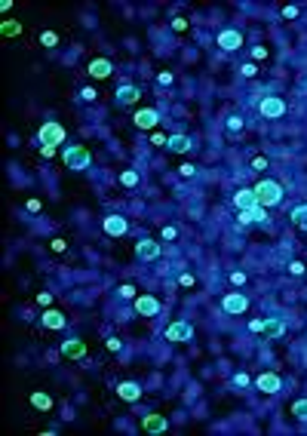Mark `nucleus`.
Segmentation results:
<instances>
[{
    "instance_id": "nucleus-21",
    "label": "nucleus",
    "mask_w": 307,
    "mask_h": 436,
    "mask_svg": "<svg viewBox=\"0 0 307 436\" xmlns=\"http://www.w3.org/2000/svg\"><path fill=\"white\" fill-rule=\"evenodd\" d=\"M117 396L123 399V403H139V399H142V384H135V381H120V384H117Z\"/></svg>"
},
{
    "instance_id": "nucleus-25",
    "label": "nucleus",
    "mask_w": 307,
    "mask_h": 436,
    "mask_svg": "<svg viewBox=\"0 0 307 436\" xmlns=\"http://www.w3.org/2000/svg\"><path fill=\"white\" fill-rule=\"evenodd\" d=\"M120 185H123V188H139V185H142V175H139L135 169H123V172H120Z\"/></svg>"
},
{
    "instance_id": "nucleus-30",
    "label": "nucleus",
    "mask_w": 307,
    "mask_h": 436,
    "mask_svg": "<svg viewBox=\"0 0 307 436\" xmlns=\"http://www.w3.org/2000/svg\"><path fill=\"white\" fill-rule=\"evenodd\" d=\"M160 237L166 240V243H175V240H178V227H172V224H166V227H163V231H160Z\"/></svg>"
},
{
    "instance_id": "nucleus-23",
    "label": "nucleus",
    "mask_w": 307,
    "mask_h": 436,
    "mask_svg": "<svg viewBox=\"0 0 307 436\" xmlns=\"http://www.w3.org/2000/svg\"><path fill=\"white\" fill-rule=\"evenodd\" d=\"M31 406L40 409V412H49L52 409V396L43 393V390H34V393H31Z\"/></svg>"
},
{
    "instance_id": "nucleus-45",
    "label": "nucleus",
    "mask_w": 307,
    "mask_h": 436,
    "mask_svg": "<svg viewBox=\"0 0 307 436\" xmlns=\"http://www.w3.org/2000/svg\"><path fill=\"white\" fill-rule=\"evenodd\" d=\"M49 246H52V252H65V249H68V243H65V240H62V237H55V240H49Z\"/></svg>"
},
{
    "instance_id": "nucleus-2",
    "label": "nucleus",
    "mask_w": 307,
    "mask_h": 436,
    "mask_svg": "<svg viewBox=\"0 0 307 436\" xmlns=\"http://www.w3.org/2000/svg\"><path fill=\"white\" fill-rule=\"evenodd\" d=\"M62 163L71 169V172H83L89 163H93V154H89L86 145H71L62 151Z\"/></svg>"
},
{
    "instance_id": "nucleus-24",
    "label": "nucleus",
    "mask_w": 307,
    "mask_h": 436,
    "mask_svg": "<svg viewBox=\"0 0 307 436\" xmlns=\"http://www.w3.org/2000/svg\"><path fill=\"white\" fill-rule=\"evenodd\" d=\"M289 218H292V224H295V227H301V231H307V203L295 206Z\"/></svg>"
},
{
    "instance_id": "nucleus-29",
    "label": "nucleus",
    "mask_w": 307,
    "mask_h": 436,
    "mask_svg": "<svg viewBox=\"0 0 307 436\" xmlns=\"http://www.w3.org/2000/svg\"><path fill=\"white\" fill-rule=\"evenodd\" d=\"M227 280H231V286H236V289H240V286H246V273L243 270H231V273H227Z\"/></svg>"
},
{
    "instance_id": "nucleus-20",
    "label": "nucleus",
    "mask_w": 307,
    "mask_h": 436,
    "mask_svg": "<svg viewBox=\"0 0 307 436\" xmlns=\"http://www.w3.org/2000/svg\"><path fill=\"white\" fill-rule=\"evenodd\" d=\"M234 206H236V212H243V209H255V206H258L255 191H252V188H240V191L234 194Z\"/></svg>"
},
{
    "instance_id": "nucleus-19",
    "label": "nucleus",
    "mask_w": 307,
    "mask_h": 436,
    "mask_svg": "<svg viewBox=\"0 0 307 436\" xmlns=\"http://www.w3.org/2000/svg\"><path fill=\"white\" fill-rule=\"evenodd\" d=\"M40 323L47 326V329H52V332H59V329L68 326V316H65L62 311H55V307H47V311H43V316H40Z\"/></svg>"
},
{
    "instance_id": "nucleus-15",
    "label": "nucleus",
    "mask_w": 307,
    "mask_h": 436,
    "mask_svg": "<svg viewBox=\"0 0 307 436\" xmlns=\"http://www.w3.org/2000/svg\"><path fill=\"white\" fill-rule=\"evenodd\" d=\"M86 74H89V77H95V80H105V77L114 74V65H111V59L98 55V59H93V62L86 65Z\"/></svg>"
},
{
    "instance_id": "nucleus-33",
    "label": "nucleus",
    "mask_w": 307,
    "mask_h": 436,
    "mask_svg": "<svg viewBox=\"0 0 307 436\" xmlns=\"http://www.w3.org/2000/svg\"><path fill=\"white\" fill-rule=\"evenodd\" d=\"M304 270H307V265H304V261H298V258H295V261H289V273H292V277H301Z\"/></svg>"
},
{
    "instance_id": "nucleus-44",
    "label": "nucleus",
    "mask_w": 307,
    "mask_h": 436,
    "mask_svg": "<svg viewBox=\"0 0 307 436\" xmlns=\"http://www.w3.org/2000/svg\"><path fill=\"white\" fill-rule=\"evenodd\" d=\"M298 16H301L298 6H283V19H298Z\"/></svg>"
},
{
    "instance_id": "nucleus-28",
    "label": "nucleus",
    "mask_w": 307,
    "mask_h": 436,
    "mask_svg": "<svg viewBox=\"0 0 307 436\" xmlns=\"http://www.w3.org/2000/svg\"><path fill=\"white\" fill-rule=\"evenodd\" d=\"M117 295L123 298V301H135V298H139V295H135V286H132V283H123L120 289H117Z\"/></svg>"
},
{
    "instance_id": "nucleus-31",
    "label": "nucleus",
    "mask_w": 307,
    "mask_h": 436,
    "mask_svg": "<svg viewBox=\"0 0 307 436\" xmlns=\"http://www.w3.org/2000/svg\"><path fill=\"white\" fill-rule=\"evenodd\" d=\"M172 83H175L172 71H160V74H157V86H172Z\"/></svg>"
},
{
    "instance_id": "nucleus-32",
    "label": "nucleus",
    "mask_w": 307,
    "mask_h": 436,
    "mask_svg": "<svg viewBox=\"0 0 307 436\" xmlns=\"http://www.w3.org/2000/svg\"><path fill=\"white\" fill-rule=\"evenodd\" d=\"M178 286H188V289H190V286H197V277H194V273H188V270H181L178 273Z\"/></svg>"
},
{
    "instance_id": "nucleus-4",
    "label": "nucleus",
    "mask_w": 307,
    "mask_h": 436,
    "mask_svg": "<svg viewBox=\"0 0 307 436\" xmlns=\"http://www.w3.org/2000/svg\"><path fill=\"white\" fill-rule=\"evenodd\" d=\"M249 332H261V335H267V338H283L286 323L277 319V316H270V319H252V323H249Z\"/></svg>"
},
{
    "instance_id": "nucleus-26",
    "label": "nucleus",
    "mask_w": 307,
    "mask_h": 436,
    "mask_svg": "<svg viewBox=\"0 0 307 436\" xmlns=\"http://www.w3.org/2000/svg\"><path fill=\"white\" fill-rule=\"evenodd\" d=\"M0 34H3V37H19L22 34V22H16V19L0 22Z\"/></svg>"
},
{
    "instance_id": "nucleus-18",
    "label": "nucleus",
    "mask_w": 307,
    "mask_h": 436,
    "mask_svg": "<svg viewBox=\"0 0 307 436\" xmlns=\"http://www.w3.org/2000/svg\"><path fill=\"white\" fill-rule=\"evenodd\" d=\"M139 98H142V89L135 86V83H123V86L117 89V105H120V108H129V105H135Z\"/></svg>"
},
{
    "instance_id": "nucleus-41",
    "label": "nucleus",
    "mask_w": 307,
    "mask_h": 436,
    "mask_svg": "<svg viewBox=\"0 0 307 436\" xmlns=\"http://www.w3.org/2000/svg\"><path fill=\"white\" fill-rule=\"evenodd\" d=\"M240 74H243V77H255V74H258V65H255V62L240 65Z\"/></svg>"
},
{
    "instance_id": "nucleus-35",
    "label": "nucleus",
    "mask_w": 307,
    "mask_h": 436,
    "mask_svg": "<svg viewBox=\"0 0 307 436\" xmlns=\"http://www.w3.org/2000/svg\"><path fill=\"white\" fill-rule=\"evenodd\" d=\"M40 43H43V47H55V43H59V37H55V31H43V34H40Z\"/></svg>"
},
{
    "instance_id": "nucleus-27",
    "label": "nucleus",
    "mask_w": 307,
    "mask_h": 436,
    "mask_svg": "<svg viewBox=\"0 0 307 436\" xmlns=\"http://www.w3.org/2000/svg\"><path fill=\"white\" fill-rule=\"evenodd\" d=\"M292 415L298 418V421H307V396H301V399H295V403H292Z\"/></svg>"
},
{
    "instance_id": "nucleus-38",
    "label": "nucleus",
    "mask_w": 307,
    "mask_h": 436,
    "mask_svg": "<svg viewBox=\"0 0 307 436\" xmlns=\"http://www.w3.org/2000/svg\"><path fill=\"white\" fill-rule=\"evenodd\" d=\"M234 384H236V387H252V378H249L246 372H236V375H234Z\"/></svg>"
},
{
    "instance_id": "nucleus-50",
    "label": "nucleus",
    "mask_w": 307,
    "mask_h": 436,
    "mask_svg": "<svg viewBox=\"0 0 307 436\" xmlns=\"http://www.w3.org/2000/svg\"><path fill=\"white\" fill-rule=\"evenodd\" d=\"M304 265H307V261H304Z\"/></svg>"
},
{
    "instance_id": "nucleus-6",
    "label": "nucleus",
    "mask_w": 307,
    "mask_h": 436,
    "mask_svg": "<svg viewBox=\"0 0 307 436\" xmlns=\"http://www.w3.org/2000/svg\"><path fill=\"white\" fill-rule=\"evenodd\" d=\"M163 338H166V341H175V344H185V341L194 338V326L185 323V319H175V323H169V326H166Z\"/></svg>"
},
{
    "instance_id": "nucleus-13",
    "label": "nucleus",
    "mask_w": 307,
    "mask_h": 436,
    "mask_svg": "<svg viewBox=\"0 0 307 436\" xmlns=\"http://www.w3.org/2000/svg\"><path fill=\"white\" fill-rule=\"evenodd\" d=\"M135 314L139 316H160V301L154 295H139L135 298Z\"/></svg>"
},
{
    "instance_id": "nucleus-1",
    "label": "nucleus",
    "mask_w": 307,
    "mask_h": 436,
    "mask_svg": "<svg viewBox=\"0 0 307 436\" xmlns=\"http://www.w3.org/2000/svg\"><path fill=\"white\" fill-rule=\"evenodd\" d=\"M252 191H255V197H258V206H264V209H274V206L283 203V185H280V181H274V178H261Z\"/></svg>"
},
{
    "instance_id": "nucleus-47",
    "label": "nucleus",
    "mask_w": 307,
    "mask_h": 436,
    "mask_svg": "<svg viewBox=\"0 0 307 436\" xmlns=\"http://www.w3.org/2000/svg\"><path fill=\"white\" fill-rule=\"evenodd\" d=\"M252 59H255V62L267 59V47H252Z\"/></svg>"
},
{
    "instance_id": "nucleus-22",
    "label": "nucleus",
    "mask_w": 307,
    "mask_h": 436,
    "mask_svg": "<svg viewBox=\"0 0 307 436\" xmlns=\"http://www.w3.org/2000/svg\"><path fill=\"white\" fill-rule=\"evenodd\" d=\"M166 147H172L175 154H188L190 147H194V142H190L188 135H181V132H178V135H169V145H166Z\"/></svg>"
},
{
    "instance_id": "nucleus-43",
    "label": "nucleus",
    "mask_w": 307,
    "mask_h": 436,
    "mask_svg": "<svg viewBox=\"0 0 307 436\" xmlns=\"http://www.w3.org/2000/svg\"><path fill=\"white\" fill-rule=\"evenodd\" d=\"M151 145H157V147L169 145V135H166V132H154V135H151Z\"/></svg>"
},
{
    "instance_id": "nucleus-49",
    "label": "nucleus",
    "mask_w": 307,
    "mask_h": 436,
    "mask_svg": "<svg viewBox=\"0 0 307 436\" xmlns=\"http://www.w3.org/2000/svg\"><path fill=\"white\" fill-rule=\"evenodd\" d=\"M25 209H28V212H40V209H43V203H40V200H28V203H25Z\"/></svg>"
},
{
    "instance_id": "nucleus-12",
    "label": "nucleus",
    "mask_w": 307,
    "mask_h": 436,
    "mask_svg": "<svg viewBox=\"0 0 307 436\" xmlns=\"http://www.w3.org/2000/svg\"><path fill=\"white\" fill-rule=\"evenodd\" d=\"M132 123L139 126V129H154V126L160 123V111L157 108H139L135 117H132Z\"/></svg>"
},
{
    "instance_id": "nucleus-16",
    "label": "nucleus",
    "mask_w": 307,
    "mask_h": 436,
    "mask_svg": "<svg viewBox=\"0 0 307 436\" xmlns=\"http://www.w3.org/2000/svg\"><path fill=\"white\" fill-rule=\"evenodd\" d=\"M142 430L160 436V433L169 430V418H166V415H144V418H142Z\"/></svg>"
},
{
    "instance_id": "nucleus-8",
    "label": "nucleus",
    "mask_w": 307,
    "mask_h": 436,
    "mask_svg": "<svg viewBox=\"0 0 307 436\" xmlns=\"http://www.w3.org/2000/svg\"><path fill=\"white\" fill-rule=\"evenodd\" d=\"M215 43H218V49H224V52H236V49H243V34L236 28H224V31H218Z\"/></svg>"
},
{
    "instance_id": "nucleus-9",
    "label": "nucleus",
    "mask_w": 307,
    "mask_h": 436,
    "mask_svg": "<svg viewBox=\"0 0 307 436\" xmlns=\"http://www.w3.org/2000/svg\"><path fill=\"white\" fill-rule=\"evenodd\" d=\"M258 390H261V393H267V396H274V393H280V390H283V378L277 375V372H261L258 378H255V381H252Z\"/></svg>"
},
{
    "instance_id": "nucleus-36",
    "label": "nucleus",
    "mask_w": 307,
    "mask_h": 436,
    "mask_svg": "<svg viewBox=\"0 0 307 436\" xmlns=\"http://www.w3.org/2000/svg\"><path fill=\"white\" fill-rule=\"evenodd\" d=\"M240 129H243V117H236V114L227 117V132H240Z\"/></svg>"
},
{
    "instance_id": "nucleus-11",
    "label": "nucleus",
    "mask_w": 307,
    "mask_h": 436,
    "mask_svg": "<svg viewBox=\"0 0 307 436\" xmlns=\"http://www.w3.org/2000/svg\"><path fill=\"white\" fill-rule=\"evenodd\" d=\"M101 231L108 237H126L129 234V221L123 215H108L105 221H101Z\"/></svg>"
},
{
    "instance_id": "nucleus-46",
    "label": "nucleus",
    "mask_w": 307,
    "mask_h": 436,
    "mask_svg": "<svg viewBox=\"0 0 307 436\" xmlns=\"http://www.w3.org/2000/svg\"><path fill=\"white\" fill-rule=\"evenodd\" d=\"M37 304H40V307H52V295H49V292H40V295H37Z\"/></svg>"
},
{
    "instance_id": "nucleus-10",
    "label": "nucleus",
    "mask_w": 307,
    "mask_h": 436,
    "mask_svg": "<svg viewBox=\"0 0 307 436\" xmlns=\"http://www.w3.org/2000/svg\"><path fill=\"white\" fill-rule=\"evenodd\" d=\"M160 252H163V246L157 243V240H139V243H135V258L139 261H157Z\"/></svg>"
},
{
    "instance_id": "nucleus-14",
    "label": "nucleus",
    "mask_w": 307,
    "mask_h": 436,
    "mask_svg": "<svg viewBox=\"0 0 307 436\" xmlns=\"http://www.w3.org/2000/svg\"><path fill=\"white\" fill-rule=\"evenodd\" d=\"M62 357H65V360H83V357H86V341H83V338H68V341H62Z\"/></svg>"
},
{
    "instance_id": "nucleus-40",
    "label": "nucleus",
    "mask_w": 307,
    "mask_h": 436,
    "mask_svg": "<svg viewBox=\"0 0 307 436\" xmlns=\"http://www.w3.org/2000/svg\"><path fill=\"white\" fill-rule=\"evenodd\" d=\"M249 169H255V172H264V169H267V157H252V163H249Z\"/></svg>"
},
{
    "instance_id": "nucleus-17",
    "label": "nucleus",
    "mask_w": 307,
    "mask_h": 436,
    "mask_svg": "<svg viewBox=\"0 0 307 436\" xmlns=\"http://www.w3.org/2000/svg\"><path fill=\"white\" fill-rule=\"evenodd\" d=\"M264 224L267 221V209H264V206H255V209H243V212H236V224Z\"/></svg>"
},
{
    "instance_id": "nucleus-3",
    "label": "nucleus",
    "mask_w": 307,
    "mask_h": 436,
    "mask_svg": "<svg viewBox=\"0 0 307 436\" xmlns=\"http://www.w3.org/2000/svg\"><path fill=\"white\" fill-rule=\"evenodd\" d=\"M65 139H68V132H65V126L62 123H55V120H47L37 129V142L40 145H52V147H59V145H65Z\"/></svg>"
},
{
    "instance_id": "nucleus-37",
    "label": "nucleus",
    "mask_w": 307,
    "mask_h": 436,
    "mask_svg": "<svg viewBox=\"0 0 307 436\" xmlns=\"http://www.w3.org/2000/svg\"><path fill=\"white\" fill-rule=\"evenodd\" d=\"M178 175H181V178H194V175H197V166L181 163V166H178Z\"/></svg>"
},
{
    "instance_id": "nucleus-7",
    "label": "nucleus",
    "mask_w": 307,
    "mask_h": 436,
    "mask_svg": "<svg viewBox=\"0 0 307 436\" xmlns=\"http://www.w3.org/2000/svg\"><path fill=\"white\" fill-rule=\"evenodd\" d=\"M221 311L231 314V316H240V314L249 311V298H246L243 292H227V295L221 298Z\"/></svg>"
},
{
    "instance_id": "nucleus-5",
    "label": "nucleus",
    "mask_w": 307,
    "mask_h": 436,
    "mask_svg": "<svg viewBox=\"0 0 307 436\" xmlns=\"http://www.w3.org/2000/svg\"><path fill=\"white\" fill-rule=\"evenodd\" d=\"M258 114L264 120H280L286 114V101H283V96H264L258 105Z\"/></svg>"
},
{
    "instance_id": "nucleus-39",
    "label": "nucleus",
    "mask_w": 307,
    "mask_h": 436,
    "mask_svg": "<svg viewBox=\"0 0 307 436\" xmlns=\"http://www.w3.org/2000/svg\"><path fill=\"white\" fill-rule=\"evenodd\" d=\"M80 98H83V101H89V105H93V101L98 98V93H95L93 86H83V89H80Z\"/></svg>"
},
{
    "instance_id": "nucleus-48",
    "label": "nucleus",
    "mask_w": 307,
    "mask_h": 436,
    "mask_svg": "<svg viewBox=\"0 0 307 436\" xmlns=\"http://www.w3.org/2000/svg\"><path fill=\"white\" fill-rule=\"evenodd\" d=\"M40 157L52 160V157H55V147H52V145H40Z\"/></svg>"
},
{
    "instance_id": "nucleus-34",
    "label": "nucleus",
    "mask_w": 307,
    "mask_h": 436,
    "mask_svg": "<svg viewBox=\"0 0 307 436\" xmlns=\"http://www.w3.org/2000/svg\"><path fill=\"white\" fill-rule=\"evenodd\" d=\"M169 25H172L175 34H181V31H188V19H185V16H175L172 22H169Z\"/></svg>"
},
{
    "instance_id": "nucleus-42",
    "label": "nucleus",
    "mask_w": 307,
    "mask_h": 436,
    "mask_svg": "<svg viewBox=\"0 0 307 436\" xmlns=\"http://www.w3.org/2000/svg\"><path fill=\"white\" fill-rule=\"evenodd\" d=\"M105 347H108V350H111V353H120V350H123V341H120V338H114V335H111V338H108V341H105Z\"/></svg>"
}]
</instances>
